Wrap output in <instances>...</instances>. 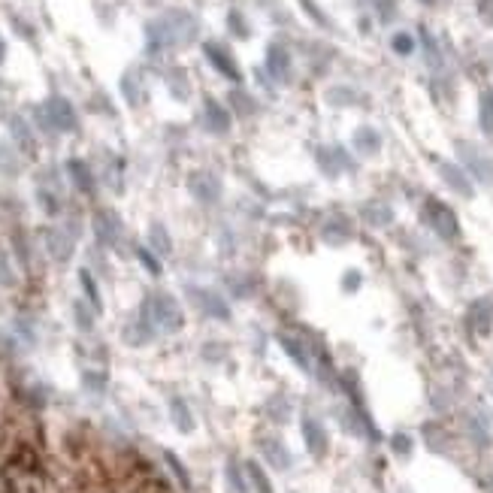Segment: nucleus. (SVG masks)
<instances>
[{
  "instance_id": "7",
  "label": "nucleus",
  "mask_w": 493,
  "mask_h": 493,
  "mask_svg": "<svg viewBox=\"0 0 493 493\" xmlns=\"http://www.w3.org/2000/svg\"><path fill=\"white\" fill-rule=\"evenodd\" d=\"M481 121H484V127H487V131H493V97H484Z\"/></svg>"
},
{
  "instance_id": "2",
  "label": "nucleus",
  "mask_w": 493,
  "mask_h": 493,
  "mask_svg": "<svg viewBox=\"0 0 493 493\" xmlns=\"http://www.w3.org/2000/svg\"><path fill=\"white\" fill-rule=\"evenodd\" d=\"M94 227H97V236L103 242H115V236H118V218L112 212H100L97 218H94Z\"/></svg>"
},
{
  "instance_id": "4",
  "label": "nucleus",
  "mask_w": 493,
  "mask_h": 493,
  "mask_svg": "<svg viewBox=\"0 0 493 493\" xmlns=\"http://www.w3.org/2000/svg\"><path fill=\"white\" fill-rule=\"evenodd\" d=\"M306 436H309V448H312L315 454H321L324 451V430H321V423H315V421H306Z\"/></svg>"
},
{
  "instance_id": "3",
  "label": "nucleus",
  "mask_w": 493,
  "mask_h": 493,
  "mask_svg": "<svg viewBox=\"0 0 493 493\" xmlns=\"http://www.w3.org/2000/svg\"><path fill=\"white\" fill-rule=\"evenodd\" d=\"M172 421H176V427L181 430V433H191L194 430V418H191V412H188V405L181 403V400H172Z\"/></svg>"
},
{
  "instance_id": "12",
  "label": "nucleus",
  "mask_w": 493,
  "mask_h": 493,
  "mask_svg": "<svg viewBox=\"0 0 493 493\" xmlns=\"http://www.w3.org/2000/svg\"><path fill=\"white\" fill-rule=\"evenodd\" d=\"M396 451H409V439H396Z\"/></svg>"
},
{
  "instance_id": "10",
  "label": "nucleus",
  "mask_w": 493,
  "mask_h": 493,
  "mask_svg": "<svg viewBox=\"0 0 493 493\" xmlns=\"http://www.w3.org/2000/svg\"><path fill=\"white\" fill-rule=\"evenodd\" d=\"M394 46H396V51H412V40L403 33V37H396V40H394Z\"/></svg>"
},
{
  "instance_id": "13",
  "label": "nucleus",
  "mask_w": 493,
  "mask_h": 493,
  "mask_svg": "<svg viewBox=\"0 0 493 493\" xmlns=\"http://www.w3.org/2000/svg\"><path fill=\"white\" fill-rule=\"evenodd\" d=\"M0 60H3V42H0Z\"/></svg>"
},
{
  "instance_id": "6",
  "label": "nucleus",
  "mask_w": 493,
  "mask_h": 493,
  "mask_svg": "<svg viewBox=\"0 0 493 493\" xmlns=\"http://www.w3.org/2000/svg\"><path fill=\"white\" fill-rule=\"evenodd\" d=\"M49 245H51V252H55L60 261H67V257H70V248H73V245H70V242H67L64 236H51Z\"/></svg>"
},
{
  "instance_id": "9",
  "label": "nucleus",
  "mask_w": 493,
  "mask_h": 493,
  "mask_svg": "<svg viewBox=\"0 0 493 493\" xmlns=\"http://www.w3.org/2000/svg\"><path fill=\"white\" fill-rule=\"evenodd\" d=\"M167 463L172 466V472H176L179 478H181V484H185V487H188V472L181 469V463H179V460H176V457H172V454H167Z\"/></svg>"
},
{
  "instance_id": "8",
  "label": "nucleus",
  "mask_w": 493,
  "mask_h": 493,
  "mask_svg": "<svg viewBox=\"0 0 493 493\" xmlns=\"http://www.w3.org/2000/svg\"><path fill=\"white\" fill-rule=\"evenodd\" d=\"M0 282L3 284H13V273H10V261H6V254L0 252Z\"/></svg>"
},
{
  "instance_id": "11",
  "label": "nucleus",
  "mask_w": 493,
  "mask_h": 493,
  "mask_svg": "<svg viewBox=\"0 0 493 493\" xmlns=\"http://www.w3.org/2000/svg\"><path fill=\"white\" fill-rule=\"evenodd\" d=\"M140 257H143V264H145V266H149V270H152V273H161V266H158V261H152V254H149V252H140Z\"/></svg>"
},
{
  "instance_id": "1",
  "label": "nucleus",
  "mask_w": 493,
  "mask_h": 493,
  "mask_svg": "<svg viewBox=\"0 0 493 493\" xmlns=\"http://www.w3.org/2000/svg\"><path fill=\"white\" fill-rule=\"evenodd\" d=\"M49 118H51V124L58 127V131H73L76 127V115H73V106L67 100H60V97H55V100H49Z\"/></svg>"
},
{
  "instance_id": "5",
  "label": "nucleus",
  "mask_w": 493,
  "mask_h": 493,
  "mask_svg": "<svg viewBox=\"0 0 493 493\" xmlns=\"http://www.w3.org/2000/svg\"><path fill=\"white\" fill-rule=\"evenodd\" d=\"M70 170H73L76 181H79V188H85V191H91V188H94V185H91V172L85 170V167H82L79 161H73V163H70Z\"/></svg>"
}]
</instances>
